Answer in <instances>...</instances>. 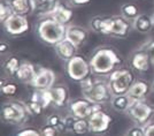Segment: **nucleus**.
Returning a JSON list of instances; mask_svg holds the SVG:
<instances>
[{
  "instance_id": "31",
  "label": "nucleus",
  "mask_w": 154,
  "mask_h": 136,
  "mask_svg": "<svg viewBox=\"0 0 154 136\" xmlns=\"http://www.w3.org/2000/svg\"><path fill=\"white\" fill-rule=\"evenodd\" d=\"M26 106L29 111V113H30V115H36V117L43 114V112L45 110L43 105L36 103V102H32V100H29L28 103H26Z\"/></svg>"
},
{
  "instance_id": "17",
  "label": "nucleus",
  "mask_w": 154,
  "mask_h": 136,
  "mask_svg": "<svg viewBox=\"0 0 154 136\" xmlns=\"http://www.w3.org/2000/svg\"><path fill=\"white\" fill-rule=\"evenodd\" d=\"M77 46H75L70 40L67 38L62 39L61 42H59L58 44L54 45V50L59 58L63 61H69L75 55H77Z\"/></svg>"
},
{
  "instance_id": "26",
  "label": "nucleus",
  "mask_w": 154,
  "mask_h": 136,
  "mask_svg": "<svg viewBox=\"0 0 154 136\" xmlns=\"http://www.w3.org/2000/svg\"><path fill=\"white\" fill-rule=\"evenodd\" d=\"M46 123L52 126L53 128L58 130L59 133H63L66 131V123H64V118H62L60 114L53 113L51 115H48L46 119Z\"/></svg>"
},
{
  "instance_id": "25",
  "label": "nucleus",
  "mask_w": 154,
  "mask_h": 136,
  "mask_svg": "<svg viewBox=\"0 0 154 136\" xmlns=\"http://www.w3.org/2000/svg\"><path fill=\"white\" fill-rule=\"evenodd\" d=\"M121 15L129 21H134L140 15V13H139V8L136 6L135 4L128 2V4H124L121 6Z\"/></svg>"
},
{
  "instance_id": "1",
  "label": "nucleus",
  "mask_w": 154,
  "mask_h": 136,
  "mask_svg": "<svg viewBox=\"0 0 154 136\" xmlns=\"http://www.w3.org/2000/svg\"><path fill=\"white\" fill-rule=\"evenodd\" d=\"M91 71L98 76L110 75L116 67L122 64V59L119 57L117 52L109 46H100L93 52L89 60Z\"/></svg>"
},
{
  "instance_id": "7",
  "label": "nucleus",
  "mask_w": 154,
  "mask_h": 136,
  "mask_svg": "<svg viewBox=\"0 0 154 136\" xmlns=\"http://www.w3.org/2000/svg\"><path fill=\"white\" fill-rule=\"evenodd\" d=\"M103 110V104L93 103L86 98H77L69 103L70 114L77 119H89L97 111Z\"/></svg>"
},
{
  "instance_id": "6",
  "label": "nucleus",
  "mask_w": 154,
  "mask_h": 136,
  "mask_svg": "<svg viewBox=\"0 0 154 136\" xmlns=\"http://www.w3.org/2000/svg\"><path fill=\"white\" fill-rule=\"evenodd\" d=\"M66 71L69 78L76 82H82L92 74L90 62L81 55H75L69 61H67Z\"/></svg>"
},
{
  "instance_id": "32",
  "label": "nucleus",
  "mask_w": 154,
  "mask_h": 136,
  "mask_svg": "<svg viewBox=\"0 0 154 136\" xmlns=\"http://www.w3.org/2000/svg\"><path fill=\"white\" fill-rule=\"evenodd\" d=\"M124 136H145V126L135 125L127 130Z\"/></svg>"
},
{
  "instance_id": "11",
  "label": "nucleus",
  "mask_w": 154,
  "mask_h": 136,
  "mask_svg": "<svg viewBox=\"0 0 154 136\" xmlns=\"http://www.w3.org/2000/svg\"><path fill=\"white\" fill-rule=\"evenodd\" d=\"M54 82H55L54 71L48 68H42L37 71L30 85L36 90H48L54 85Z\"/></svg>"
},
{
  "instance_id": "13",
  "label": "nucleus",
  "mask_w": 154,
  "mask_h": 136,
  "mask_svg": "<svg viewBox=\"0 0 154 136\" xmlns=\"http://www.w3.org/2000/svg\"><path fill=\"white\" fill-rule=\"evenodd\" d=\"M130 22L122 15L112 16V26H110V36L116 38H124L128 36L130 31Z\"/></svg>"
},
{
  "instance_id": "27",
  "label": "nucleus",
  "mask_w": 154,
  "mask_h": 136,
  "mask_svg": "<svg viewBox=\"0 0 154 136\" xmlns=\"http://www.w3.org/2000/svg\"><path fill=\"white\" fill-rule=\"evenodd\" d=\"M90 133V123L89 119H76L72 127V134L76 135H85Z\"/></svg>"
},
{
  "instance_id": "30",
  "label": "nucleus",
  "mask_w": 154,
  "mask_h": 136,
  "mask_svg": "<svg viewBox=\"0 0 154 136\" xmlns=\"http://www.w3.org/2000/svg\"><path fill=\"white\" fill-rule=\"evenodd\" d=\"M14 14L13 8L11 7L9 2L7 0H4L0 2V21L4 23L6 20H8Z\"/></svg>"
},
{
  "instance_id": "43",
  "label": "nucleus",
  "mask_w": 154,
  "mask_h": 136,
  "mask_svg": "<svg viewBox=\"0 0 154 136\" xmlns=\"http://www.w3.org/2000/svg\"><path fill=\"white\" fill-rule=\"evenodd\" d=\"M152 89H153V91H154V80H153V82H152Z\"/></svg>"
},
{
  "instance_id": "29",
  "label": "nucleus",
  "mask_w": 154,
  "mask_h": 136,
  "mask_svg": "<svg viewBox=\"0 0 154 136\" xmlns=\"http://www.w3.org/2000/svg\"><path fill=\"white\" fill-rule=\"evenodd\" d=\"M20 65H21V62H20L19 58L15 55H12V57L7 58V60L4 62V68L9 75H15Z\"/></svg>"
},
{
  "instance_id": "22",
  "label": "nucleus",
  "mask_w": 154,
  "mask_h": 136,
  "mask_svg": "<svg viewBox=\"0 0 154 136\" xmlns=\"http://www.w3.org/2000/svg\"><path fill=\"white\" fill-rule=\"evenodd\" d=\"M131 104H132V102L128 96V93L113 96L110 99V105H112L113 110L119 112V113H127L131 106Z\"/></svg>"
},
{
  "instance_id": "14",
  "label": "nucleus",
  "mask_w": 154,
  "mask_h": 136,
  "mask_svg": "<svg viewBox=\"0 0 154 136\" xmlns=\"http://www.w3.org/2000/svg\"><path fill=\"white\" fill-rule=\"evenodd\" d=\"M52 105L55 107H63L69 102V90L66 85H53L48 89Z\"/></svg>"
},
{
  "instance_id": "40",
  "label": "nucleus",
  "mask_w": 154,
  "mask_h": 136,
  "mask_svg": "<svg viewBox=\"0 0 154 136\" xmlns=\"http://www.w3.org/2000/svg\"><path fill=\"white\" fill-rule=\"evenodd\" d=\"M91 0H70V2L75 6H83V5H86L89 4Z\"/></svg>"
},
{
  "instance_id": "18",
  "label": "nucleus",
  "mask_w": 154,
  "mask_h": 136,
  "mask_svg": "<svg viewBox=\"0 0 154 136\" xmlns=\"http://www.w3.org/2000/svg\"><path fill=\"white\" fill-rule=\"evenodd\" d=\"M59 4L60 0H35L33 14L40 17H47L54 12Z\"/></svg>"
},
{
  "instance_id": "36",
  "label": "nucleus",
  "mask_w": 154,
  "mask_h": 136,
  "mask_svg": "<svg viewBox=\"0 0 154 136\" xmlns=\"http://www.w3.org/2000/svg\"><path fill=\"white\" fill-rule=\"evenodd\" d=\"M40 133H42L43 136H58L59 134L58 130L55 129V128H53L50 125H47V123L40 128Z\"/></svg>"
},
{
  "instance_id": "28",
  "label": "nucleus",
  "mask_w": 154,
  "mask_h": 136,
  "mask_svg": "<svg viewBox=\"0 0 154 136\" xmlns=\"http://www.w3.org/2000/svg\"><path fill=\"white\" fill-rule=\"evenodd\" d=\"M0 87H1V93L4 96H6V97H13L17 92V85L13 83V82L6 81L5 78L1 80Z\"/></svg>"
},
{
  "instance_id": "41",
  "label": "nucleus",
  "mask_w": 154,
  "mask_h": 136,
  "mask_svg": "<svg viewBox=\"0 0 154 136\" xmlns=\"http://www.w3.org/2000/svg\"><path fill=\"white\" fill-rule=\"evenodd\" d=\"M8 49H9V45L5 43V42H2V43H0V53H6L8 51Z\"/></svg>"
},
{
  "instance_id": "39",
  "label": "nucleus",
  "mask_w": 154,
  "mask_h": 136,
  "mask_svg": "<svg viewBox=\"0 0 154 136\" xmlns=\"http://www.w3.org/2000/svg\"><path fill=\"white\" fill-rule=\"evenodd\" d=\"M145 136H154V122H149L145 126Z\"/></svg>"
},
{
  "instance_id": "33",
  "label": "nucleus",
  "mask_w": 154,
  "mask_h": 136,
  "mask_svg": "<svg viewBox=\"0 0 154 136\" xmlns=\"http://www.w3.org/2000/svg\"><path fill=\"white\" fill-rule=\"evenodd\" d=\"M103 19L101 16H94L93 19L90 21V27L91 29L97 33H100V30H101V22H103Z\"/></svg>"
},
{
  "instance_id": "42",
  "label": "nucleus",
  "mask_w": 154,
  "mask_h": 136,
  "mask_svg": "<svg viewBox=\"0 0 154 136\" xmlns=\"http://www.w3.org/2000/svg\"><path fill=\"white\" fill-rule=\"evenodd\" d=\"M151 17H152V21H153V24H154V13L152 14V16H151Z\"/></svg>"
},
{
  "instance_id": "19",
  "label": "nucleus",
  "mask_w": 154,
  "mask_h": 136,
  "mask_svg": "<svg viewBox=\"0 0 154 136\" xmlns=\"http://www.w3.org/2000/svg\"><path fill=\"white\" fill-rule=\"evenodd\" d=\"M36 74H37V71H36L35 66L32 65L31 62L24 61V62H21L15 76L20 82L26 83V84H30L32 80L36 76Z\"/></svg>"
},
{
  "instance_id": "20",
  "label": "nucleus",
  "mask_w": 154,
  "mask_h": 136,
  "mask_svg": "<svg viewBox=\"0 0 154 136\" xmlns=\"http://www.w3.org/2000/svg\"><path fill=\"white\" fill-rule=\"evenodd\" d=\"M72 16H74V12L69 7L64 6L63 4H61V2L57 6L54 12L50 15V17H52L57 22H59V23H61V24H63L66 27H68V24L71 22Z\"/></svg>"
},
{
  "instance_id": "3",
  "label": "nucleus",
  "mask_w": 154,
  "mask_h": 136,
  "mask_svg": "<svg viewBox=\"0 0 154 136\" xmlns=\"http://www.w3.org/2000/svg\"><path fill=\"white\" fill-rule=\"evenodd\" d=\"M67 27L57 22L55 20L47 16L39 20L36 27V33L44 43L48 45H55L66 38Z\"/></svg>"
},
{
  "instance_id": "38",
  "label": "nucleus",
  "mask_w": 154,
  "mask_h": 136,
  "mask_svg": "<svg viewBox=\"0 0 154 136\" xmlns=\"http://www.w3.org/2000/svg\"><path fill=\"white\" fill-rule=\"evenodd\" d=\"M76 117H74L72 114H69L64 118V123H66V131H70L72 133V127H74V123L76 121Z\"/></svg>"
},
{
  "instance_id": "2",
  "label": "nucleus",
  "mask_w": 154,
  "mask_h": 136,
  "mask_svg": "<svg viewBox=\"0 0 154 136\" xmlns=\"http://www.w3.org/2000/svg\"><path fill=\"white\" fill-rule=\"evenodd\" d=\"M79 84L83 92V97L93 103L103 104L106 102H110L113 97L108 81H106L105 78L89 76L79 82Z\"/></svg>"
},
{
  "instance_id": "21",
  "label": "nucleus",
  "mask_w": 154,
  "mask_h": 136,
  "mask_svg": "<svg viewBox=\"0 0 154 136\" xmlns=\"http://www.w3.org/2000/svg\"><path fill=\"white\" fill-rule=\"evenodd\" d=\"M14 13L20 15H30L35 12V0H7Z\"/></svg>"
},
{
  "instance_id": "8",
  "label": "nucleus",
  "mask_w": 154,
  "mask_h": 136,
  "mask_svg": "<svg viewBox=\"0 0 154 136\" xmlns=\"http://www.w3.org/2000/svg\"><path fill=\"white\" fill-rule=\"evenodd\" d=\"M127 114L135 121L136 125L146 126L154 117V107L145 100L135 102L131 104Z\"/></svg>"
},
{
  "instance_id": "15",
  "label": "nucleus",
  "mask_w": 154,
  "mask_h": 136,
  "mask_svg": "<svg viewBox=\"0 0 154 136\" xmlns=\"http://www.w3.org/2000/svg\"><path fill=\"white\" fill-rule=\"evenodd\" d=\"M149 85L147 84L146 81L144 80H136L135 83L131 85V88L128 91V96L130 97L131 102L135 103V102H141V100H145L146 96L149 92Z\"/></svg>"
},
{
  "instance_id": "35",
  "label": "nucleus",
  "mask_w": 154,
  "mask_h": 136,
  "mask_svg": "<svg viewBox=\"0 0 154 136\" xmlns=\"http://www.w3.org/2000/svg\"><path fill=\"white\" fill-rule=\"evenodd\" d=\"M16 136H43L40 130L36 128H24V129L20 130L16 134Z\"/></svg>"
},
{
  "instance_id": "37",
  "label": "nucleus",
  "mask_w": 154,
  "mask_h": 136,
  "mask_svg": "<svg viewBox=\"0 0 154 136\" xmlns=\"http://www.w3.org/2000/svg\"><path fill=\"white\" fill-rule=\"evenodd\" d=\"M110 26H112V17H103L101 22V30L100 33L109 35L110 33Z\"/></svg>"
},
{
  "instance_id": "24",
  "label": "nucleus",
  "mask_w": 154,
  "mask_h": 136,
  "mask_svg": "<svg viewBox=\"0 0 154 136\" xmlns=\"http://www.w3.org/2000/svg\"><path fill=\"white\" fill-rule=\"evenodd\" d=\"M30 100L32 102H36V103H39L40 105L44 106V109H47L48 106L52 105L51 102V97H50V93H48V90H36L32 92L31 97H30Z\"/></svg>"
},
{
  "instance_id": "9",
  "label": "nucleus",
  "mask_w": 154,
  "mask_h": 136,
  "mask_svg": "<svg viewBox=\"0 0 154 136\" xmlns=\"http://www.w3.org/2000/svg\"><path fill=\"white\" fill-rule=\"evenodd\" d=\"M4 29L9 36H21L23 33L29 31L30 29V23L24 15H20V14L14 13L8 20H6L4 23Z\"/></svg>"
},
{
  "instance_id": "16",
  "label": "nucleus",
  "mask_w": 154,
  "mask_h": 136,
  "mask_svg": "<svg viewBox=\"0 0 154 136\" xmlns=\"http://www.w3.org/2000/svg\"><path fill=\"white\" fill-rule=\"evenodd\" d=\"M66 38L70 40L75 46L79 47L86 43V40L89 38V33L86 31V29H84L82 27L68 26L66 31Z\"/></svg>"
},
{
  "instance_id": "12",
  "label": "nucleus",
  "mask_w": 154,
  "mask_h": 136,
  "mask_svg": "<svg viewBox=\"0 0 154 136\" xmlns=\"http://www.w3.org/2000/svg\"><path fill=\"white\" fill-rule=\"evenodd\" d=\"M130 67L131 69L138 73H146L149 69V67L152 65L149 55L147 52L144 50V47L140 46L138 50H136L131 55H130Z\"/></svg>"
},
{
  "instance_id": "10",
  "label": "nucleus",
  "mask_w": 154,
  "mask_h": 136,
  "mask_svg": "<svg viewBox=\"0 0 154 136\" xmlns=\"http://www.w3.org/2000/svg\"><path fill=\"white\" fill-rule=\"evenodd\" d=\"M89 123H90V133L96 135H101L108 131L109 127L113 123V118L105 111L100 110L94 112L89 118Z\"/></svg>"
},
{
  "instance_id": "4",
  "label": "nucleus",
  "mask_w": 154,
  "mask_h": 136,
  "mask_svg": "<svg viewBox=\"0 0 154 136\" xmlns=\"http://www.w3.org/2000/svg\"><path fill=\"white\" fill-rule=\"evenodd\" d=\"M136 77L130 68H119L113 71L108 77V83L113 96L128 93L131 85L135 83Z\"/></svg>"
},
{
  "instance_id": "23",
  "label": "nucleus",
  "mask_w": 154,
  "mask_h": 136,
  "mask_svg": "<svg viewBox=\"0 0 154 136\" xmlns=\"http://www.w3.org/2000/svg\"><path fill=\"white\" fill-rule=\"evenodd\" d=\"M132 27L135 30L139 31V33H147L153 29L154 24L151 16H148L146 14H140L137 19L132 21Z\"/></svg>"
},
{
  "instance_id": "34",
  "label": "nucleus",
  "mask_w": 154,
  "mask_h": 136,
  "mask_svg": "<svg viewBox=\"0 0 154 136\" xmlns=\"http://www.w3.org/2000/svg\"><path fill=\"white\" fill-rule=\"evenodd\" d=\"M144 47V50L147 52V54L149 55V59H151V62L152 65H154V39H151L146 42L144 45H141Z\"/></svg>"
},
{
  "instance_id": "5",
  "label": "nucleus",
  "mask_w": 154,
  "mask_h": 136,
  "mask_svg": "<svg viewBox=\"0 0 154 136\" xmlns=\"http://www.w3.org/2000/svg\"><path fill=\"white\" fill-rule=\"evenodd\" d=\"M1 115L5 122L12 125H23L30 115L26 104L21 102H7L1 107Z\"/></svg>"
}]
</instances>
